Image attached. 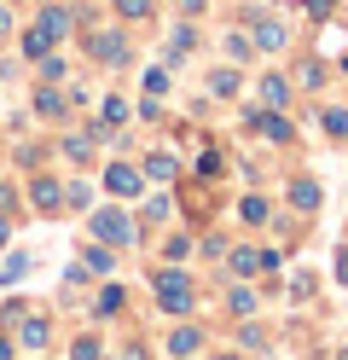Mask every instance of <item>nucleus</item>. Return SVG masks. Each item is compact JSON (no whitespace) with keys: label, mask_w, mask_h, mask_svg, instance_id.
Listing matches in <instances>:
<instances>
[{"label":"nucleus","mask_w":348,"mask_h":360,"mask_svg":"<svg viewBox=\"0 0 348 360\" xmlns=\"http://www.w3.org/2000/svg\"><path fill=\"white\" fill-rule=\"evenodd\" d=\"M23 343L41 349V343H46V320H23Z\"/></svg>","instance_id":"nucleus-25"},{"label":"nucleus","mask_w":348,"mask_h":360,"mask_svg":"<svg viewBox=\"0 0 348 360\" xmlns=\"http://www.w3.org/2000/svg\"><path fill=\"white\" fill-rule=\"evenodd\" d=\"M250 41H255V47H262V53H278V47H285V24H278V18H255V30H250Z\"/></svg>","instance_id":"nucleus-7"},{"label":"nucleus","mask_w":348,"mask_h":360,"mask_svg":"<svg viewBox=\"0 0 348 360\" xmlns=\"http://www.w3.org/2000/svg\"><path fill=\"white\" fill-rule=\"evenodd\" d=\"M209 94L232 99V94H238V70H232V64H215V70H209Z\"/></svg>","instance_id":"nucleus-10"},{"label":"nucleus","mask_w":348,"mask_h":360,"mask_svg":"<svg viewBox=\"0 0 348 360\" xmlns=\"http://www.w3.org/2000/svg\"><path fill=\"white\" fill-rule=\"evenodd\" d=\"M116 18H128V24H139V18H151V0H110Z\"/></svg>","instance_id":"nucleus-19"},{"label":"nucleus","mask_w":348,"mask_h":360,"mask_svg":"<svg viewBox=\"0 0 348 360\" xmlns=\"http://www.w3.org/2000/svg\"><path fill=\"white\" fill-rule=\"evenodd\" d=\"M0 360H12V337H0Z\"/></svg>","instance_id":"nucleus-39"},{"label":"nucleus","mask_w":348,"mask_h":360,"mask_svg":"<svg viewBox=\"0 0 348 360\" xmlns=\"http://www.w3.org/2000/svg\"><path fill=\"white\" fill-rule=\"evenodd\" d=\"M244 221H255V227H262V221H267V198H244Z\"/></svg>","instance_id":"nucleus-26"},{"label":"nucleus","mask_w":348,"mask_h":360,"mask_svg":"<svg viewBox=\"0 0 348 360\" xmlns=\"http://www.w3.org/2000/svg\"><path fill=\"white\" fill-rule=\"evenodd\" d=\"M296 82L308 87V94H314V87H325V64H314V58H308V64H302V70H296Z\"/></svg>","instance_id":"nucleus-22"},{"label":"nucleus","mask_w":348,"mask_h":360,"mask_svg":"<svg viewBox=\"0 0 348 360\" xmlns=\"http://www.w3.org/2000/svg\"><path fill=\"white\" fill-rule=\"evenodd\" d=\"M180 12H203V0H180Z\"/></svg>","instance_id":"nucleus-38"},{"label":"nucleus","mask_w":348,"mask_h":360,"mask_svg":"<svg viewBox=\"0 0 348 360\" xmlns=\"http://www.w3.org/2000/svg\"><path fill=\"white\" fill-rule=\"evenodd\" d=\"M290 204H296L302 215L319 210V180H296V186H290Z\"/></svg>","instance_id":"nucleus-14"},{"label":"nucleus","mask_w":348,"mask_h":360,"mask_svg":"<svg viewBox=\"0 0 348 360\" xmlns=\"http://www.w3.org/2000/svg\"><path fill=\"white\" fill-rule=\"evenodd\" d=\"M250 128L262 134V140H273V146H290V140H296V134H290V122L278 117L273 105H262V110H250Z\"/></svg>","instance_id":"nucleus-4"},{"label":"nucleus","mask_w":348,"mask_h":360,"mask_svg":"<svg viewBox=\"0 0 348 360\" xmlns=\"http://www.w3.org/2000/svg\"><path fill=\"white\" fill-rule=\"evenodd\" d=\"M146 94H151V99L169 94V70H151V76H146Z\"/></svg>","instance_id":"nucleus-28"},{"label":"nucleus","mask_w":348,"mask_h":360,"mask_svg":"<svg viewBox=\"0 0 348 360\" xmlns=\"http://www.w3.org/2000/svg\"><path fill=\"white\" fill-rule=\"evenodd\" d=\"M46 53H53V35H46L41 24H30L23 30V58H46Z\"/></svg>","instance_id":"nucleus-11"},{"label":"nucleus","mask_w":348,"mask_h":360,"mask_svg":"<svg viewBox=\"0 0 348 360\" xmlns=\"http://www.w3.org/2000/svg\"><path fill=\"white\" fill-rule=\"evenodd\" d=\"M157 302L169 314H192V279L174 274V267H162V274H157Z\"/></svg>","instance_id":"nucleus-2"},{"label":"nucleus","mask_w":348,"mask_h":360,"mask_svg":"<svg viewBox=\"0 0 348 360\" xmlns=\"http://www.w3.org/2000/svg\"><path fill=\"white\" fill-rule=\"evenodd\" d=\"M250 47H255V41H250L244 30H238V35H226V58H232V64H244V58H250Z\"/></svg>","instance_id":"nucleus-21"},{"label":"nucleus","mask_w":348,"mask_h":360,"mask_svg":"<svg viewBox=\"0 0 348 360\" xmlns=\"http://www.w3.org/2000/svg\"><path fill=\"white\" fill-rule=\"evenodd\" d=\"M285 99H290V82H285V76H262V105H273V110H278Z\"/></svg>","instance_id":"nucleus-16"},{"label":"nucleus","mask_w":348,"mask_h":360,"mask_svg":"<svg viewBox=\"0 0 348 360\" xmlns=\"http://www.w3.org/2000/svg\"><path fill=\"white\" fill-rule=\"evenodd\" d=\"M70 360H99V337H76V349H70Z\"/></svg>","instance_id":"nucleus-24"},{"label":"nucleus","mask_w":348,"mask_h":360,"mask_svg":"<svg viewBox=\"0 0 348 360\" xmlns=\"http://www.w3.org/2000/svg\"><path fill=\"white\" fill-rule=\"evenodd\" d=\"M6 238H12V221H6V215H0V244H6Z\"/></svg>","instance_id":"nucleus-37"},{"label":"nucleus","mask_w":348,"mask_h":360,"mask_svg":"<svg viewBox=\"0 0 348 360\" xmlns=\"http://www.w3.org/2000/svg\"><path fill=\"white\" fill-rule=\"evenodd\" d=\"M30 198H35V204H41L46 215H53V210L64 204V192H58V180H35V186H30Z\"/></svg>","instance_id":"nucleus-13"},{"label":"nucleus","mask_w":348,"mask_h":360,"mask_svg":"<svg viewBox=\"0 0 348 360\" xmlns=\"http://www.w3.org/2000/svg\"><path fill=\"white\" fill-rule=\"evenodd\" d=\"M87 53L99 58V64H122L128 58V41L116 35V30H99V35H87Z\"/></svg>","instance_id":"nucleus-6"},{"label":"nucleus","mask_w":348,"mask_h":360,"mask_svg":"<svg viewBox=\"0 0 348 360\" xmlns=\"http://www.w3.org/2000/svg\"><path fill=\"white\" fill-rule=\"evenodd\" d=\"M215 360H238V354H215Z\"/></svg>","instance_id":"nucleus-41"},{"label":"nucleus","mask_w":348,"mask_h":360,"mask_svg":"<svg viewBox=\"0 0 348 360\" xmlns=\"http://www.w3.org/2000/svg\"><path fill=\"white\" fill-rule=\"evenodd\" d=\"M82 267H93V274H110V250H105V244H82Z\"/></svg>","instance_id":"nucleus-17"},{"label":"nucleus","mask_w":348,"mask_h":360,"mask_svg":"<svg viewBox=\"0 0 348 360\" xmlns=\"http://www.w3.org/2000/svg\"><path fill=\"white\" fill-rule=\"evenodd\" d=\"M93 238H99V244H134V227H128L122 210H99V215H93Z\"/></svg>","instance_id":"nucleus-3"},{"label":"nucleus","mask_w":348,"mask_h":360,"mask_svg":"<svg viewBox=\"0 0 348 360\" xmlns=\"http://www.w3.org/2000/svg\"><path fill=\"white\" fill-rule=\"evenodd\" d=\"M342 47H348V30L331 24V30H325V53H342Z\"/></svg>","instance_id":"nucleus-32"},{"label":"nucleus","mask_w":348,"mask_h":360,"mask_svg":"<svg viewBox=\"0 0 348 360\" xmlns=\"http://www.w3.org/2000/svg\"><path fill=\"white\" fill-rule=\"evenodd\" d=\"M35 24L53 35V47H58V41L70 35V12H64V6H41V12H35Z\"/></svg>","instance_id":"nucleus-9"},{"label":"nucleus","mask_w":348,"mask_h":360,"mask_svg":"<svg viewBox=\"0 0 348 360\" xmlns=\"http://www.w3.org/2000/svg\"><path fill=\"white\" fill-rule=\"evenodd\" d=\"M192 47H198V35H192V24H180V30L169 35V64H180V58L192 53Z\"/></svg>","instance_id":"nucleus-15"},{"label":"nucleus","mask_w":348,"mask_h":360,"mask_svg":"<svg viewBox=\"0 0 348 360\" xmlns=\"http://www.w3.org/2000/svg\"><path fill=\"white\" fill-rule=\"evenodd\" d=\"M308 6H314V18H331V12H337V0H308Z\"/></svg>","instance_id":"nucleus-35"},{"label":"nucleus","mask_w":348,"mask_h":360,"mask_svg":"<svg viewBox=\"0 0 348 360\" xmlns=\"http://www.w3.org/2000/svg\"><path fill=\"white\" fill-rule=\"evenodd\" d=\"M105 186H110L116 198H139V192H146V169H134V163H110V169H105Z\"/></svg>","instance_id":"nucleus-5"},{"label":"nucleus","mask_w":348,"mask_h":360,"mask_svg":"<svg viewBox=\"0 0 348 360\" xmlns=\"http://www.w3.org/2000/svg\"><path fill=\"white\" fill-rule=\"evenodd\" d=\"M226 262H232V274H238V279L262 274V250H226Z\"/></svg>","instance_id":"nucleus-12"},{"label":"nucleus","mask_w":348,"mask_h":360,"mask_svg":"<svg viewBox=\"0 0 348 360\" xmlns=\"http://www.w3.org/2000/svg\"><path fill=\"white\" fill-rule=\"evenodd\" d=\"M35 110L41 117H64V99L53 94V87H35Z\"/></svg>","instance_id":"nucleus-20"},{"label":"nucleus","mask_w":348,"mask_h":360,"mask_svg":"<svg viewBox=\"0 0 348 360\" xmlns=\"http://www.w3.org/2000/svg\"><path fill=\"white\" fill-rule=\"evenodd\" d=\"M6 30H12V18H6V6H0V35H6Z\"/></svg>","instance_id":"nucleus-40"},{"label":"nucleus","mask_w":348,"mask_h":360,"mask_svg":"<svg viewBox=\"0 0 348 360\" xmlns=\"http://www.w3.org/2000/svg\"><path fill=\"white\" fill-rule=\"evenodd\" d=\"M122 308H128V290L122 285H105L99 290V314H122Z\"/></svg>","instance_id":"nucleus-18"},{"label":"nucleus","mask_w":348,"mask_h":360,"mask_svg":"<svg viewBox=\"0 0 348 360\" xmlns=\"http://www.w3.org/2000/svg\"><path fill=\"white\" fill-rule=\"evenodd\" d=\"M186 250H192V238H180V233H174V238H169V244H162V256H169V262H180V256H186Z\"/></svg>","instance_id":"nucleus-31"},{"label":"nucleus","mask_w":348,"mask_h":360,"mask_svg":"<svg viewBox=\"0 0 348 360\" xmlns=\"http://www.w3.org/2000/svg\"><path fill=\"white\" fill-rule=\"evenodd\" d=\"M209 186H215V180H203V174H198V180H174V204L192 215L198 227H203L209 215H215V192H209Z\"/></svg>","instance_id":"nucleus-1"},{"label":"nucleus","mask_w":348,"mask_h":360,"mask_svg":"<svg viewBox=\"0 0 348 360\" xmlns=\"http://www.w3.org/2000/svg\"><path fill=\"white\" fill-rule=\"evenodd\" d=\"M64 151L76 157V163H87V157H93V140H87V134H70V140H64Z\"/></svg>","instance_id":"nucleus-23"},{"label":"nucleus","mask_w":348,"mask_h":360,"mask_svg":"<svg viewBox=\"0 0 348 360\" xmlns=\"http://www.w3.org/2000/svg\"><path fill=\"white\" fill-rule=\"evenodd\" d=\"M226 308H232V314H255V297H250V290H232Z\"/></svg>","instance_id":"nucleus-30"},{"label":"nucleus","mask_w":348,"mask_h":360,"mask_svg":"<svg viewBox=\"0 0 348 360\" xmlns=\"http://www.w3.org/2000/svg\"><path fill=\"white\" fill-rule=\"evenodd\" d=\"M23 274H30V256H12V262H6V274H0V279H6V285H18Z\"/></svg>","instance_id":"nucleus-29"},{"label":"nucleus","mask_w":348,"mask_h":360,"mask_svg":"<svg viewBox=\"0 0 348 360\" xmlns=\"http://www.w3.org/2000/svg\"><path fill=\"white\" fill-rule=\"evenodd\" d=\"M325 128H331L337 140H342V134H348V110H325Z\"/></svg>","instance_id":"nucleus-34"},{"label":"nucleus","mask_w":348,"mask_h":360,"mask_svg":"<svg viewBox=\"0 0 348 360\" xmlns=\"http://www.w3.org/2000/svg\"><path fill=\"white\" fill-rule=\"evenodd\" d=\"M122 117H128V99H105V122L116 128V122H122Z\"/></svg>","instance_id":"nucleus-33"},{"label":"nucleus","mask_w":348,"mask_h":360,"mask_svg":"<svg viewBox=\"0 0 348 360\" xmlns=\"http://www.w3.org/2000/svg\"><path fill=\"white\" fill-rule=\"evenodd\" d=\"M122 360H146V343H128V354Z\"/></svg>","instance_id":"nucleus-36"},{"label":"nucleus","mask_w":348,"mask_h":360,"mask_svg":"<svg viewBox=\"0 0 348 360\" xmlns=\"http://www.w3.org/2000/svg\"><path fill=\"white\" fill-rule=\"evenodd\" d=\"M169 349H174V354H192V349H198V331H174Z\"/></svg>","instance_id":"nucleus-27"},{"label":"nucleus","mask_w":348,"mask_h":360,"mask_svg":"<svg viewBox=\"0 0 348 360\" xmlns=\"http://www.w3.org/2000/svg\"><path fill=\"white\" fill-rule=\"evenodd\" d=\"M146 180L174 186V180H180V157H174V151H151V157H146Z\"/></svg>","instance_id":"nucleus-8"}]
</instances>
